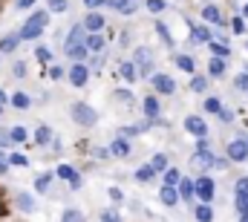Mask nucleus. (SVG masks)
I'll list each match as a JSON object with an SVG mask.
<instances>
[{"label":"nucleus","instance_id":"nucleus-1","mask_svg":"<svg viewBox=\"0 0 248 222\" xmlns=\"http://www.w3.org/2000/svg\"><path fill=\"white\" fill-rule=\"evenodd\" d=\"M46 20H49V17H46L44 12H35V15L23 23V29H20V41H32V38H38V35L46 29Z\"/></svg>","mask_w":248,"mask_h":222},{"label":"nucleus","instance_id":"nucleus-2","mask_svg":"<svg viewBox=\"0 0 248 222\" xmlns=\"http://www.w3.org/2000/svg\"><path fill=\"white\" fill-rule=\"evenodd\" d=\"M190 162L199 167V170H211V167H214L217 156L208 150V142H205V139H199V147H196V153H193V159H190Z\"/></svg>","mask_w":248,"mask_h":222},{"label":"nucleus","instance_id":"nucleus-3","mask_svg":"<svg viewBox=\"0 0 248 222\" xmlns=\"http://www.w3.org/2000/svg\"><path fill=\"white\" fill-rule=\"evenodd\" d=\"M72 118H75V124H81V127H93L95 121H98V115H95V110L90 107V104H72Z\"/></svg>","mask_w":248,"mask_h":222},{"label":"nucleus","instance_id":"nucleus-4","mask_svg":"<svg viewBox=\"0 0 248 222\" xmlns=\"http://www.w3.org/2000/svg\"><path fill=\"white\" fill-rule=\"evenodd\" d=\"M225 153H228L231 162H248V142L246 139H234V142H228Z\"/></svg>","mask_w":248,"mask_h":222},{"label":"nucleus","instance_id":"nucleus-5","mask_svg":"<svg viewBox=\"0 0 248 222\" xmlns=\"http://www.w3.org/2000/svg\"><path fill=\"white\" fill-rule=\"evenodd\" d=\"M193 188H196V196H199L202 202H211V199H214V193H217V188H214V179H211V176H199V179L193 182Z\"/></svg>","mask_w":248,"mask_h":222},{"label":"nucleus","instance_id":"nucleus-6","mask_svg":"<svg viewBox=\"0 0 248 222\" xmlns=\"http://www.w3.org/2000/svg\"><path fill=\"white\" fill-rule=\"evenodd\" d=\"M185 130L190 136H196V139H205L208 136V124L199 118V115H187L185 118Z\"/></svg>","mask_w":248,"mask_h":222},{"label":"nucleus","instance_id":"nucleus-7","mask_svg":"<svg viewBox=\"0 0 248 222\" xmlns=\"http://www.w3.org/2000/svg\"><path fill=\"white\" fill-rule=\"evenodd\" d=\"M153 87H156L162 95H170V93H176V81H173L170 75H156V78H153Z\"/></svg>","mask_w":248,"mask_h":222},{"label":"nucleus","instance_id":"nucleus-8","mask_svg":"<svg viewBox=\"0 0 248 222\" xmlns=\"http://www.w3.org/2000/svg\"><path fill=\"white\" fill-rule=\"evenodd\" d=\"M87 78H90V69H87L84 63H75V66L69 69V81H72L75 87H84V84H87Z\"/></svg>","mask_w":248,"mask_h":222},{"label":"nucleus","instance_id":"nucleus-9","mask_svg":"<svg viewBox=\"0 0 248 222\" xmlns=\"http://www.w3.org/2000/svg\"><path fill=\"white\" fill-rule=\"evenodd\" d=\"M136 63L141 66V75H150V69H153V52L150 49H136Z\"/></svg>","mask_w":248,"mask_h":222},{"label":"nucleus","instance_id":"nucleus-10","mask_svg":"<svg viewBox=\"0 0 248 222\" xmlns=\"http://www.w3.org/2000/svg\"><path fill=\"white\" fill-rule=\"evenodd\" d=\"M202 17H205L208 23H217V26L225 23V20H222V12H219L217 6H205V9H202Z\"/></svg>","mask_w":248,"mask_h":222},{"label":"nucleus","instance_id":"nucleus-11","mask_svg":"<svg viewBox=\"0 0 248 222\" xmlns=\"http://www.w3.org/2000/svg\"><path fill=\"white\" fill-rule=\"evenodd\" d=\"M58 176H61V179H69V185H72V188H81V176H78V173H75L69 165L58 167Z\"/></svg>","mask_w":248,"mask_h":222},{"label":"nucleus","instance_id":"nucleus-12","mask_svg":"<svg viewBox=\"0 0 248 222\" xmlns=\"http://www.w3.org/2000/svg\"><path fill=\"white\" fill-rule=\"evenodd\" d=\"M190 41H193V44H211V32H208L205 26H193V29H190Z\"/></svg>","mask_w":248,"mask_h":222},{"label":"nucleus","instance_id":"nucleus-13","mask_svg":"<svg viewBox=\"0 0 248 222\" xmlns=\"http://www.w3.org/2000/svg\"><path fill=\"white\" fill-rule=\"evenodd\" d=\"M208 72H211L214 78H222V75H225V58H211Z\"/></svg>","mask_w":248,"mask_h":222},{"label":"nucleus","instance_id":"nucleus-14","mask_svg":"<svg viewBox=\"0 0 248 222\" xmlns=\"http://www.w3.org/2000/svg\"><path fill=\"white\" fill-rule=\"evenodd\" d=\"M84 26H87L90 32H98V29L104 26V17H101V15H95V12H90V15H87V20H84Z\"/></svg>","mask_w":248,"mask_h":222},{"label":"nucleus","instance_id":"nucleus-15","mask_svg":"<svg viewBox=\"0 0 248 222\" xmlns=\"http://www.w3.org/2000/svg\"><path fill=\"white\" fill-rule=\"evenodd\" d=\"M159 196H162V202H165V205H170V208H173V205H176V202H179V193H176V190H173V188H170V185H165V188H162V193H159Z\"/></svg>","mask_w":248,"mask_h":222},{"label":"nucleus","instance_id":"nucleus-16","mask_svg":"<svg viewBox=\"0 0 248 222\" xmlns=\"http://www.w3.org/2000/svg\"><path fill=\"white\" fill-rule=\"evenodd\" d=\"M193 193H196V188H193V179H182V182H179V196H182V199H193Z\"/></svg>","mask_w":248,"mask_h":222},{"label":"nucleus","instance_id":"nucleus-17","mask_svg":"<svg viewBox=\"0 0 248 222\" xmlns=\"http://www.w3.org/2000/svg\"><path fill=\"white\" fill-rule=\"evenodd\" d=\"M193 214H196V220H199V222H211V220H214V211H211V205H208V202L196 205V211H193Z\"/></svg>","mask_w":248,"mask_h":222},{"label":"nucleus","instance_id":"nucleus-18","mask_svg":"<svg viewBox=\"0 0 248 222\" xmlns=\"http://www.w3.org/2000/svg\"><path fill=\"white\" fill-rule=\"evenodd\" d=\"M208 47H211V52H214V58H228V55H231V49L225 47V41H211Z\"/></svg>","mask_w":248,"mask_h":222},{"label":"nucleus","instance_id":"nucleus-19","mask_svg":"<svg viewBox=\"0 0 248 222\" xmlns=\"http://www.w3.org/2000/svg\"><path fill=\"white\" fill-rule=\"evenodd\" d=\"M81 38H84V29H81V26H75V29L69 32V41H66V49H75V47H84V44H81Z\"/></svg>","mask_w":248,"mask_h":222},{"label":"nucleus","instance_id":"nucleus-20","mask_svg":"<svg viewBox=\"0 0 248 222\" xmlns=\"http://www.w3.org/2000/svg\"><path fill=\"white\" fill-rule=\"evenodd\" d=\"M84 47H87L90 52H101V49H104V38H101V35H90V38L84 41Z\"/></svg>","mask_w":248,"mask_h":222},{"label":"nucleus","instance_id":"nucleus-21","mask_svg":"<svg viewBox=\"0 0 248 222\" xmlns=\"http://www.w3.org/2000/svg\"><path fill=\"white\" fill-rule=\"evenodd\" d=\"M35 142H38L41 147H44V144H49V142H52V130H49L46 124H41V127H38V133H35Z\"/></svg>","mask_w":248,"mask_h":222},{"label":"nucleus","instance_id":"nucleus-22","mask_svg":"<svg viewBox=\"0 0 248 222\" xmlns=\"http://www.w3.org/2000/svg\"><path fill=\"white\" fill-rule=\"evenodd\" d=\"M176 66H179L182 72H193V69H196V63H193L190 55H176Z\"/></svg>","mask_w":248,"mask_h":222},{"label":"nucleus","instance_id":"nucleus-23","mask_svg":"<svg viewBox=\"0 0 248 222\" xmlns=\"http://www.w3.org/2000/svg\"><path fill=\"white\" fill-rule=\"evenodd\" d=\"M17 41H20V35H9V38H3V41H0V52H15Z\"/></svg>","mask_w":248,"mask_h":222},{"label":"nucleus","instance_id":"nucleus-24","mask_svg":"<svg viewBox=\"0 0 248 222\" xmlns=\"http://www.w3.org/2000/svg\"><path fill=\"white\" fill-rule=\"evenodd\" d=\"M179 182H182V176H179V170H176V167H168V170H165V185H170V188H176Z\"/></svg>","mask_w":248,"mask_h":222},{"label":"nucleus","instance_id":"nucleus-25","mask_svg":"<svg viewBox=\"0 0 248 222\" xmlns=\"http://www.w3.org/2000/svg\"><path fill=\"white\" fill-rule=\"evenodd\" d=\"M144 112H147V118H156L159 115V101L150 95V98H144Z\"/></svg>","mask_w":248,"mask_h":222},{"label":"nucleus","instance_id":"nucleus-26","mask_svg":"<svg viewBox=\"0 0 248 222\" xmlns=\"http://www.w3.org/2000/svg\"><path fill=\"white\" fill-rule=\"evenodd\" d=\"M237 214L248 217V193H237Z\"/></svg>","mask_w":248,"mask_h":222},{"label":"nucleus","instance_id":"nucleus-27","mask_svg":"<svg viewBox=\"0 0 248 222\" xmlns=\"http://www.w3.org/2000/svg\"><path fill=\"white\" fill-rule=\"evenodd\" d=\"M190 90H193V93H205V90H208V81H205L202 75H193V81H190Z\"/></svg>","mask_w":248,"mask_h":222},{"label":"nucleus","instance_id":"nucleus-28","mask_svg":"<svg viewBox=\"0 0 248 222\" xmlns=\"http://www.w3.org/2000/svg\"><path fill=\"white\" fill-rule=\"evenodd\" d=\"M17 205H20L26 214H32V211H35V202H32V196H26V193H20V196H17Z\"/></svg>","mask_w":248,"mask_h":222},{"label":"nucleus","instance_id":"nucleus-29","mask_svg":"<svg viewBox=\"0 0 248 222\" xmlns=\"http://www.w3.org/2000/svg\"><path fill=\"white\" fill-rule=\"evenodd\" d=\"M150 167H153V170H168V156H165V153H156L153 162H150Z\"/></svg>","mask_w":248,"mask_h":222},{"label":"nucleus","instance_id":"nucleus-30","mask_svg":"<svg viewBox=\"0 0 248 222\" xmlns=\"http://www.w3.org/2000/svg\"><path fill=\"white\" fill-rule=\"evenodd\" d=\"M153 173H156V170H153L150 165L139 167V170H136V179H139V182H150V179H153Z\"/></svg>","mask_w":248,"mask_h":222},{"label":"nucleus","instance_id":"nucleus-31","mask_svg":"<svg viewBox=\"0 0 248 222\" xmlns=\"http://www.w3.org/2000/svg\"><path fill=\"white\" fill-rule=\"evenodd\" d=\"M127 142L124 139H119V142H113V147H110V153H116V156H127Z\"/></svg>","mask_w":248,"mask_h":222},{"label":"nucleus","instance_id":"nucleus-32","mask_svg":"<svg viewBox=\"0 0 248 222\" xmlns=\"http://www.w3.org/2000/svg\"><path fill=\"white\" fill-rule=\"evenodd\" d=\"M231 29H234L237 35H246V17H243V15H237V17H234V23H231Z\"/></svg>","mask_w":248,"mask_h":222},{"label":"nucleus","instance_id":"nucleus-33","mask_svg":"<svg viewBox=\"0 0 248 222\" xmlns=\"http://www.w3.org/2000/svg\"><path fill=\"white\" fill-rule=\"evenodd\" d=\"M49 182H52V176H46V173H44V176H38V179H35V188L44 193V190H49Z\"/></svg>","mask_w":248,"mask_h":222},{"label":"nucleus","instance_id":"nucleus-34","mask_svg":"<svg viewBox=\"0 0 248 222\" xmlns=\"http://www.w3.org/2000/svg\"><path fill=\"white\" fill-rule=\"evenodd\" d=\"M234 87H237L240 93H248V72H243V75L234 78Z\"/></svg>","mask_w":248,"mask_h":222},{"label":"nucleus","instance_id":"nucleus-35","mask_svg":"<svg viewBox=\"0 0 248 222\" xmlns=\"http://www.w3.org/2000/svg\"><path fill=\"white\" fill-rule=\"evenodd\" d=\"M9 165H15V167H26V165H29V159H26V156H20V153H12V156H9Z\"/></svg>","mask_w":248,"mask_h":222},{"label":"nucleus","instance_id":"nucleus-36","mask_svg":"<svg viewBox=\"0 0 248 222\" xmlns=\"http://www.w3.org/2000/svg\"><path fill=\"white\" fill-rule=\"evenodd\" d=\"M9 136H12V142H26V130L23 127H12Z\"/></svg>","mask_w":248,"mask_h":222},{"label":"nucleus","instance_id":"nucleus-37","mask_svg":"<svg viewBox=\"0 0 248 222\" xmlns=\"http://www.w3.org/2000/svg\"><path fill=\"white\" fill-rule=\"evenodd\" d=\"M122 75L127 81H136V66L133 63H122Z\"/></svg>","mask_w":248,"mask_h":222},{"label":"nucleus","instance_id":"nucleus-38","mask_svg":"<svg viewBox=\"0 0 248 222\" xmlns=\"http://www.w3.org/2000/svg\"><path fill=\"white\" fill-rule=\"evenodd\" d=\"M234 193H248V176H240V179H237Z\"/></svg>","mask_w":248,"mask_h":222},{"label":"nucleus","instance_id":"nucleus-39","mask_svg":"<svg viewBox=\"0 0 248 222\" xmlns=\"http://www.w3.org/2000/svg\"><path fill=\"white\" fill-rule=\"evenodd\" d=\"M205 110H208V112H219V110H222L219 98H208V101H205Z\"/></svg>","mask_w":248,"mask_h":222},{"label":"nucleus","instance_id":"nucleus-40","mask_svg":"<svg viewBox=\"0 0 248 222\" xmlns=\"http://www.w3.org/2000/svg\"><path fill=\"white\" fill-rule=\"evenodd\" d=\"M156 29H159V35L165 38V44H168V47H173V38H170V32L165 29V23H156Z\"/></svg>","mask_w":248,"mask_h":222},{"label":"nucleus","instance_id":"nucleus-41","mask_svg":"<svg viewBox=\"0 0 248 222\" xmlns=\"http://www.w3.org/2000/svg\"><path fill=\"white\" fill-rule=\"evenodd\" d=\"M12 104H15V107H20V110H23V107H29V98H26V95H23V93H17V95H15V98H12Z\"/></svg>","mask_w":248,"mask_h":222},{"label":"nucleus","instance_id":"nucleus-42","mask_svg":"<svg viewBox=\"0 0 248 222\" xmlns=\"http://www.w3.org/2000/svg\"><path fill=\"white\" fill-rule=\"evenodd\" d=\"M63 222H84V214H78V211H66V214H63Z\"/></svg>","mask_w":248,"mask_h":222},{"label":"nucleus","instance_id":"nucleus-43","mask_svg":"<svg viewBox=\"0 0 248 222\" xmlns=\"http://www.w3.org/2000/svg\"><path fill=\"white\" fill-rule=\"evenodd\" d=\"M46 3H49L52 12H63V9H66V0H46Z\"/></svg>","mask_w":248,"mask_h":222},{"label":"nucleus","instance_id":"nucleus-44","mask_svg":"<svg viewBox=\"0 0 248 222\" xmlns=\"http://www.w3.org/2000/svg\"><path fill=\"white\" fill-rule=\"evenodd\" d=\"M147 9L150 12H162L165 9V0H147Z\"/></svg>","mask_w":248,"mask_h":222},{"label":"nucleus","instance_id":"nucleus-45","mask_svg":"<svg viewBox=\"0 0 248 222\" xmlns=\"http://www.w3.org/2000/svg\"><path fill=\"white\" fill-rule=\"evenodd\" d=\"M217 115H219V121H225V124H231V121H234V112H231V110H219Z\"/></svg>","mask_w":248,"mask_h":222},{"label":"nucleus","instance_id":"nucleus-46","mask_svg":"<svg viewBox=\"0 0 248 222\" xmlns=\"http://www.w3.org/2000/svg\"><path fill=\"white\" fill-rule=\"evenodd\" d=\"M101 222H122V220H119V214H113V211H104V214H101Z\"/></svg>","mask_w":248,"mask_h":222},{"label":"nucleus","instance_id":"nucleus-47","mask_svg":"<svg viewBox=\"0 0 248 222\" xmlns=\"http://www.w3.org/2000/svg\"><path fill=\"white\" fill-rule=\"evenodd\" d=\"M15 75H17V78H23V75H26V63H23V61H20V63H15Z\"/></svg>","mask_w":248,"mask_h":222},{"label":"nucleus","instance_id":"nucleus-48","mask_svg":"<svg viewBox=\"0 0 248 222\" xmlns=\"http://www.w3.org/2000/svg\"><path fill=\"white\" fill-rule=\"evenodd\" d=\"M9 142H12V136H9V133H3V130H0V147H6V144H9Z\"/></svg>","mask_w":248,"mask_h":222},{"label":"nucleus","instance_id":"nucleus-49","mask_svg":"<svg viewBox=\"0 0 248 222\" xmlns=\"http://www.w3.org/2000/svg\"><path fill=\"white\" fill-rule=\"evenodd\" d=\"M35 55L41 58V61H49V49H44V47H41V49H38V52H35Z\"/></svg>","mask_w":248,"mask_h":222},{"label":"nucleus","instance_id":"nucleus-50","mask_svg":"<svg viewBox=\"0 0 248 222\" xmlns=\"http://www.w3.org/2000/svg\"><path fill=\"white\" fill-rule=\"evenodd\" d=\"M101 3H104V0H84L87 9H95V6H101Z\"/></svg>","mask_w":248,"mask_h":222},{"label":"nucleus","instance_id":"nucleus-51","mask_svg":"<svg viewBox=\"0 0 248 222\" xmlns=\"http://www.w3.org/2000/svg\"><path fill=\"white\" fill-rule=\"evenodd\" d=\"M49 75H52V78H61L63 69H61V66H52V69H49Z\"/></svg>","mask_w":248,"mask_h":222},{"label":"nucleus","instance_id":"nucleus-52","mask_svg":"<svg viewBox=\"0 0 248 222\" xmlns=\"http://www.w3.org/2000/svg\"><path fill=\"white\" fill-rule=\"evenodd\" d=\"M32 3H35V0H17V9H29Z\"/></svg>","mask_w":248,"mask_h":222},{"label":"nucleus","instance_id":"nucleus-53","mask_svg":"<svg viewBox=\"0 0 248 222\" xmlns=\"http://www.w3.org/2000/svg\"><path fill=\"white\" fill-rule=\"evenodd\" d=\"M3 101H6V93H3V90H0V104H3Z\"/></svg>","mask_w":248,"mask_h":222},{"label":"nucleus","instance_id":"nucleus-54","mask_svg":"<svg viewBox=\"0 0 248 222\" xmlns=\"http://www.w3.org/2000/svg\"><path fill=\"white\" fill-rule=\"evenodd\" d=\"M243 17H248V3H246V9H243Z\"/></svg>","mask_w":248,"mask_h":222},{"label":"nucleus","instance_id":"nucleus-55","mask_svg":"<svg viewBox=\"0 0 248 222\" xmlns=\"http://www.w3.org/2000/svg\"><path fill=\"white\" fill-rule=\"evenodd\" d=\"M240 222H248V217H240Z\"/></svg>","mask_w":248,"mask_h":222},{"label":"nucleus","instance_id":"nucleus-56","mask_svg":"<svg viewBox=\"0 0 248 222\" xmlns=\"http://www.w3.org/2000/svg\"><path fill=\"white\" fill-rule=\"evenodd\" d=\"M0 214H3V202H0Z\"/></svg>","mask_w":248,"mask_h":222},{"label":"nucleus","instance_id":"nucleus-57","mask_svg":"<svg viewBox=\"0 0 248 222\" xmlns=\"http://www.w3.org/2000/svg\"><path fill=\"white\" fill-rule=\"evenodd\" d=\"M246 49H248V44H246Z\"/></svg>","mask_w":248,"mask_h":222},{"label":"nucleus","instance_id":"nucleus-58","mask_svg":"<svg viewBox=\"0 0 248 222\" xmlns=\"http://www.w3.org/2000/svg\"><path fill=\"white\" fill-rule=\"evenodd\" d=\"M246 142H248V136H246Z\"/></svg>","mask_w":248,"mask_h":222}]
</instances>
